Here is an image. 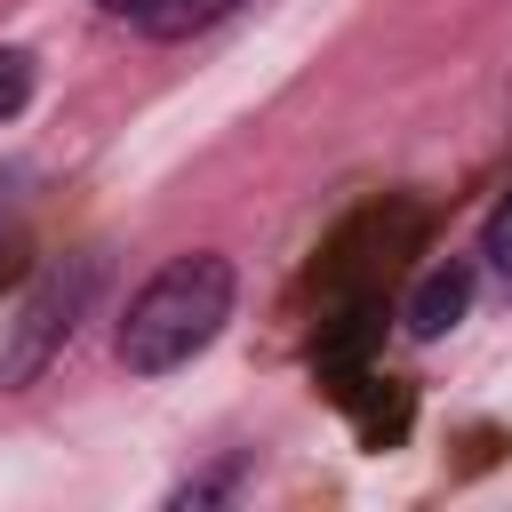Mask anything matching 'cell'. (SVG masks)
Returning a JSON list of instances; mask_svg holds the SVG:
<instances>
[{"label": "cell", "instance_id": "cell-1", "mask_svg": "<svg viewBox=\"0 0 512 512\" xmlns=\"http://www.w3.org/2000/svg\"><path fill=\"white\" fill-rule=\"evenodd\" d=\"M232 256L216 248H192V256H168L136 296H128V320H120V368L128 376H168L184 360H200L224 320H232Z\"/></svg>", "mask_w": 512, "mask_h": 512}, {"label": "cell", "instance_id": "cell-2", "mask_svg": "<svg viewBox=\"0 0 512 512\" xmlns=\"http://www.w3.org/2000/svg\"><path fill=\"white\" fill-rule=\"evenodd\" d=\"M96 280H104L96 256H64V264L40 272V288H32V296L16 304V320H8V344H0V392H24V384L48 376V360L72 344V328H80Z\"/></svg>", "mask_w": 512, "mask_h": 512}, {"label": "cell", "instance_id": "cell-3", "mask_svg": "<svg viewBox=\"0 0 512 512\" xmlns=\"http://www.w3.org/2000/svg\"><path fill=\"white\" fill-rule=\"evenodd\" d=\"M472 312V264L464 256H448V264H432L416 288H408V304H400V320H408V336L416 344H432V336H448L456 320Z\"/></svg>", "mask_w": 512, "mask_h": 512}, {"label": "cell", "instance_id": "cell-4", "mask_svg": "<svg viewBox=\"0 0 512 512\" xmlns=\"http://www.w3.org/2000/svg\"><path fill=\"white\" fill-rule=\"evenodd\" d=\"M248 0H152L144 8V32L152 40H192V32H216L224 16H240Z\"/></svg>", "mask_w": 512, "mask_h": 512}, {"label": "cell", "instance_id": "cell-5", "mask_svg": "<svg viewBox=\"0 0 512 512\" xmlns=\"http://www.w3.org/2000/svg\"><path fill=\"white\" fill-rule=\"evenodd\" d=\"M32 104V56L24 48H0V120H16Z\"/></svg>", "mask_w": 512, "mask_h": 512}, {"label": "cell", "instance_id": "cell-6", "mask_svg": "<svg viewBox=\"0 0 512 512\" xmlns=\"http://www.w3.org/2000/svg\"><path fill=\"white\" fill-rule=\"evenodd\" d=\"M480 256H488V264H496V272L512 280V192H504V200L488 208V224H480Z\"/></svg>", "mask_w": 512, "mask_h": 512}, {"label": "cell", "instance_id": "cell-7", "mask_svg": "<svg viewBox=\"0 0 512 512\" xmlns=\"http://www.w3.org/2000/svg\"><path fill=\"white\" fill-rule=\"evenodd\" d=\"M96 8H104V16H128V24H144V8H152V0H96Z\"/></svg>", "mask_w": 512, "mask_h": 512}, {"label": "cell", "instance_id": "cell-8", "mask_svg": "<svg viewBox=\"0 0 512 512\" xmlns=\"http://www.w3.org/2000/svg\"><path fill=\"white\" fill-rule=\"evenodd\" d=\"M0 200H8V184H0Z\"/></svg>", "mask_w": 512, "mask_h": 512}]
</instances>
